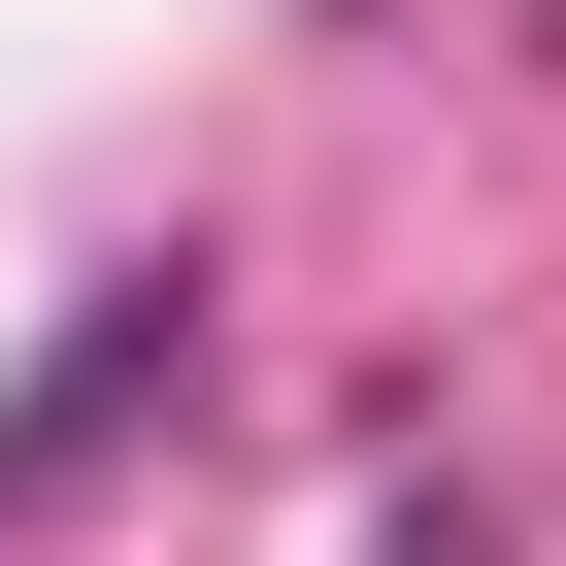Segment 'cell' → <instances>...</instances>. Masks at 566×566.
<instances>
[{
	"instance_id": "obj_1",
	"label": "cell",
	"mask_w": 566,
	"mask_h": 566,
	"mask_svg": "<svg viewBox=\"0 0 566 566\" xmlns=\"http://www.w3.org/2000/svg\"><path fill=\"white\" fill-rule=\"evenodd\" d=\"M134 400H200V266H134V301L0 400V500H67V467H134Z\"/></svg>"
}]
</instances>
